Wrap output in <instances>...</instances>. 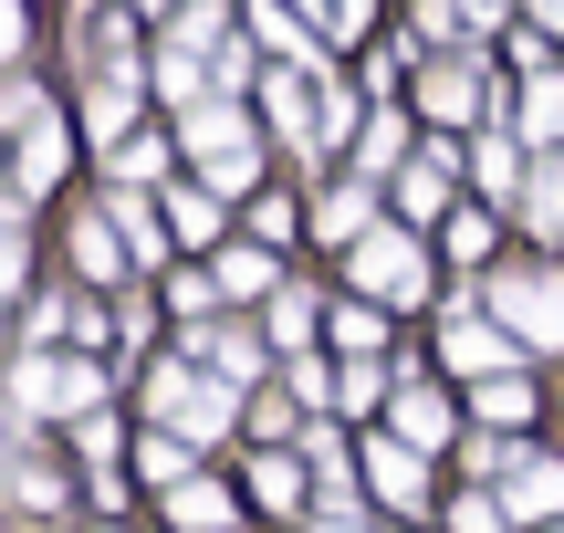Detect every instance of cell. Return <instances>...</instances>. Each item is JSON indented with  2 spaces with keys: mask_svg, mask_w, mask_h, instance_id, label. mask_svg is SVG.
I'll return each instance as SVG.
<instances>
[{
  "mask_svg": "<svg viewBox=\"0 0 564 533\" xmlns=\"http://www.w3.org/2000/svg\"><path fill=\"white\" fill-rule=\"evenodd\" d=\"M491 304H502V325L523 335V346H564V283L554 272H502Z\"/></svg>",
  "mask_w": 564,
  "mask_h": 533,
  "instance_id": "6da1fadb",
  "label": "cell"
},
{
  "mask_svg": "<svg viewBox=\"0 0 564 533\" xmlns=\"http://www.w3.org/2000/svg\"><path fill=\"white\" fill-rule=\"evenodd\" d=\"M95 398H105V377L84 367V356H21V409H32V418L42 409H74L84 418Z\"/></svg>",
  "mask_w": 564,
  "mask_h": 533,
  "instance_id": "7a4b0ae2",
  "label": "cell"
},
{
  "mask_svg": "<svg viewBox=\"0 0 564 533\" xmlns=\"http://www.w3.org/2000/svg\"><path fill=\"white\" fill-rule=\"evenodd\" d=\"M502 502H512V523H554L564 513V460H544V450L502 460Z\"/></svg>",
  "mask_w": 564,
  "mask_h": 533,
  "instance_id": "3957f363",
  "label": "cell"
},
{
  "mask_svg": "<svg viewBox=\"0 0 564 533\" xmlns=\"http://www.w3.org/2000/svg\"><path fill=\"white\" fill-rule=\"evenodd\" d=\"M356 283H366V293H419V241H408V230L356 241Z\"/></svg>",
  "mask_w": 564,
  "mask_h": 533,
  "instance_id": "277c9868",
  "label": "cell"
},
{
  "mask_svg": "<svg viewBox=\"0 0 564 533\" xmlns=\"http://www.w3.org/2000/svg\"><path fill=\"white\" fill-rule=\"evenodd\" d=\"M11 116H21V188H53L63 178V126L42 116V95H21Z\"/></svg>",
  "mask_w": 564,
  "mask_h": 533,
  "instance_id": "5b68a950",
  "label": "cell"
},
{
  "mask_svg": "<svg viewBox=\"0 0 564 533\" xmlns=\"http://www.w3.org/2000/svg\"><path fill=\"white\" fill-rule=\"evenodd\" d=\"M419 460H429L419 439H377V450H366V471H377L387 502H408V513H419Z\"/></svg>",
  "mask_w": 564,
  "mask_h": 533,
  "instance_id": "8992f818",
  "label": "cell"
},
{
  "mask_svg": "<svg viewBox=\"0 0 564 533\" xmlns=\"http://www.w3.org/2000/svg\"><path fill=\"white\" fill-rule=\"evenodd\" d=\"M440 199H449V157L429 146V157H419V167L398 178V209H408V220H440Z\"/></svg>",
  "mask_w": 564,
  "mask_h": 533,
  "instance_id": "52a82bcc",
  "label": "cell"
},
{
  "mask_svg": "<svg viewBox=\"0 0 564 533\" xmlns=\"http://www.w3.org/2000/svg\"><path fill=\"white\" fill-rule=\"evenodd\" d=\"M398 439H419V450H440V439H449V409L419 388V377H408V398H398Z\"/></svg>",
  "mask_w": 564,
  "mask_h": 533,
  "instance_id": "ba28073f",
  "label": "cell"
},
{
  "mask_svg": "<svg viewBox=\"0 0 564 533\" xmlns=\"http://www.w3.org/2000/svg\"><path fill=\"white\" fill-rule=\"evenodd\" d=\"M178 429H188V439H220V429H230V388L188 377V398H178Z\"/></svg>",
  "mask_w": 564,
  "mask_h": 533,
  "instance_id": "9c48e42d",
  "label": "cell"
},
{
  "mask_svg": "<svg viewBox=\"0 0 564 533\" xmlns=\"http://www.w3.org/2000/svg\"><path fill=\"white\" fill-rule=\"evenodd\" d=\"M251 32H262L272 53H293V63H314V42H303V21L282 11V0H251Z\"/></svg>",
  "mask_w": 564,
  "mask_h": 533,
  "instance_id": "30bf717a",
  "label": "cell"
},
{
  "mask_svg": "<svg viewBox=\"0 0 564 533\" xmlns=\"http://www.w3.org/2000/svg\"><path fill=\"white\" fill-rule=\"evenodd\" d=\"M523 137H554V146H564V84H554V74H533V95H523Z\"/></svg>",
  "mask_w": 564,
  "mask_h": 533,
  "instance_id": "8fae6325",
  "label": "cell"
},
{
  "mask_svg": "<svg viewBox=\"0 0 564 533\" xmlns=\"http://www.w3.org/2000/svg\"><path fill=\"white\" fill-rule=\"evenodd\" d=\"M116 220H126V251H137V262H158V251H167V230H158V209H147L137 188H126V199H116Z\"/></svg>",
  "mask_w": 564,
  "mask_h": 533,
  "instance_id": "7c38bea8",
  "label": "cell"
},
{
  "mask_svg": "<svg viewBox=\"0 0 564 533\" xmlns=\"http://www.w3.org/2000/svg\"><path fill=\"white\" fill-rule=\"evenodd\" d=\"M481 418H491V429H523V418H533V388H523V377H491V388H481Z\"/></svg>",
  "mask_w": 564,
  "mask_h": 533,
  "instance_id": "4fadbf2b",
  "label": "cell"
},
{
  "mask_svg": "<svg viewBox=\"0 0 564 533\" xmlns=\"http://www.w3.org/2000/svg\"><path fill=\"white\" fill-rule=\"evenodd\" d=\"M449 356H460V367H481V377H502V335H491V325H470V314L449 325Z\"/></svg>",
  "mask_w": 564,
  "mask_h": 533,
  "instance_id": "5bb4252c",
  "label": "cell"
},
{
  "mask_svg": "<svg viewBox=\"0 0 564 533\" xmlns=\"http://www.w3.org/2000/svg\"><path fill=\"white\" fill-rule=\"evenodd\" d=\"M74 262H84V272H116V262H126V230H105V220H74Z\"/></svg>",
  "mask_w": 564,
  "mask_h": 533,
  "instance_id": "9a60e30c",
  "label": "cell"
},
{
  "mask_svg": "<svg viewBox=\"0 0 564 533\" xmlns=\"http://www.w3.org/2000/svg\"><path fill=\"white\" fill-rule=\"evenodd\" d=\"M167 502H178V523H188V533H220V523H230V502L209 492V481H178Z\"/></svg>",
  "mask_w": 564,
  "mask_h": 533,
  "instance_id": "2e32d148",
  "label": "cell"
},
{
  "mask_svg": "<svg viewBox=\"0 0 564 533\" xmlns=\"http://www.w3.org/2000/svg\"><path fill=\"white\" fill-rule=\"evenodd\" d=\"M188 146H199V157H220V146H241V116H230V105H199V116H188Z\"/></svg>",
  "mask_w": 564,
  "mask_h": 533,
  "instance_id": "e0dca14e",
  "label": "cell"
},
{
  "mask_svg": "<svg viewBox=\"0 0 564 533\" xmlns=\"http://www.w3.org/2000/svg\"><path fill=\"white\" fill-rule=\"evenodd\" d=\"M314 230H324V241H356V230H366V188H335V199L314 209Z\"/></svg>",
  "mask_w": 564,
  "mask_h": 533,
  "instance_id": "ac0fdd59",
  "label": "cell"
},
{
  "mask_svg": "<svg viewBox=\"0 0 564 533\" xmlns=\"http://www.w3.org/2000/svg\"><path fill=\"white\" fill-rule=\"evenodd\" d=\"M126 105H137V84H126V63L95 84V137H126Z\"/></svg>",
  "mask_w": 564,
  "mask_h": 533,
  "instance_id": "d6986e66",
  "label": "cell"
},
{
  "mask_svg": "<svg viewBox=\"0 0 564 533\" xmlns=\"http://www.w3.org/2000/svg\"><path fill=\"white\" fill-rule=\"evenodd\" d=\"M419 95H429V116H470V74H460V63H440Z\"/></svg>",
  "mask_w": 564,
  "mask_h": 533,
  "instance_id": "ffe728a7",
  "label": "cell"
},
{
  "mask_svg": "<svg viewBox=\"0 0 564 533\" xmlns=\"http://www.w3.org/2000/svg\"><path fill=\"white\" fill-rule=\"evenodd\" d=\"M167 230H178V241H209V230H220V209H209L199 188H178V199H167Z\"/></svg>",
  "mask_w": 564,
  "mask_h": 533,
  "instance_id": "44dd1931",
  "label": "cell"
},
{
  "mask_svg": "<svg viewBox=\"0 0 564 533\" xmlns=\"http://www.w3.org/2000/svg\"><path fill=\"white\" fill-rule=\"evenodd\" d=\"M147 481H158V492H178V481H188V439H147Z\"/></svg>",
  "mask_w": 564,
  "mask_h": 533,
  "instance_id": "7402d4cb",
  "label": "cell"
},
{
  "mask_svg": "<svg viewBox=\"0 0 564 533\" xmlns=\"http://www.w3.org/2000/svg\"><path fill=\"white\" fill-rule=\"evenodd\" d=\"M158 95H167V105L199 95V63H188V42H178V53H158Z\"/></svg>",
  "mask_w": 564,
  "mask_h": 533,
  "instance_id": "603a6c76",
  "label": "cell"
},
{
  "mask_svg": "<svg viewBox=\"0 0 564 533\" xmlns=\"http://www.w3.org/2000/svg\"><path fill=\"white\" fill-rule=\"evenodd\" d=\"M158 157H167V137H116V178H158Z\"/></svg>",
  "mask_w": 564,
  "mask_h": 533,
  "instance_id": "cb8c5ba5",
  "label": "cell"
},
{
  "mask_svg": "<svg viewBox=\"0 0 564 533\" xmlns=\"http://www.w3.org/2000/svg\"><path fill=\"white\" fill-rule=\"evenodd\" d=\"M272 283V251H230L220 262V293H262Z\"/></svg>",
  "mask_w": 564,
  "mask_h": 533,
  "instance_id": "d4e9b609",
  "label": "cell"
},
{
  "mask_svg": "<svg viewBox=\"0 0 564 533\" xmlns=\"http://www.w3.org/2000/svg\"><path fill=\"white\" fill-rule=\"evenodd\" d=\"M272 335H282V346H303V335H314V304H303V293H272Z\"/></svg>",
  "mask_w": 564,
  "mask_h": 533,
  "instance_id": "484cf974",
  "label": "cell"
},
{
  "mask_svg": "<svg viewBox=\"0 0 564 533\" xmlns=\"http://www.w3.org/2000/svg\"><path fill=\"white\" fill-rule=\"evenodd\" d=\"M178 398H188V367H158V377H147V409H158V418H178Z\"/></svg>",
  "mask_w": 564,
  "mask_h": 533,
  "instance_id": "4316f807",
  "label": "cell"
},
{
  "mask_svg": "<svg viewBox=\"0 0 564 533\" xmlns=\"http://www.w3.org/2000/svg\"><path fill=\"white\" fill-rule=\"evenodd\" d=\"M481 178H491V188H512V178H523V157H512V126L481 146Z\"/></svg>",
  "mask_w": 564,
  "mask_h": 533,
  "instance_id": "83f0119b",
  "label": "cell"
},
{
  "mask_svg": "<svg viewBox=\"0 0 564 533\" xmlns=\"http://www.w3.org/2000/svg\"><path fill=\"white\" fill-rule=\"evenodd\" d=\"M533 230H564V157H554V178L533 188Z\"/></svg>",
  "mask_w": 564,
  "mask_h": 533,
  "instance_id": "f1b7e54d",
  "label": "cell"
},
{
  "mask_svg": "<svg viewBox=\"0 0 564 533\" xmlns=\"http://www.w3.org/2000/svg\"><path fill=\"white\" fill-rule=\"evenodd\" d=\"M251 492H262V502H293L303 481H293V460H262V471H251Z\"/></svg>",
  "mask_w": 564,
  "mask_h": 533,
  "instance_id": "f546056e",
  "label": "cell"
},
{
  "mask_svg": "<svg viewBox=\"0 0 564 533\" xmlns=\"http://www.w3.org/2000/svg\"><path fill=\"white\" fill-rule=\"evenodd\" d=\"M533 11H544V32H564V0H533Z\"/></svg>",
  "mask_w": 564,
  "mask_h": 533,
  "instance_id": "4dcf8cb0",
  "label": "cell"
},
{
  "mask_svg": "<svg viewBox=\"0 0 564 533\" xmlns=\"http://www.w3.org/2000/svg\"><path fill=\"white\" fill-rule=\"evenodd\" d=\"M324 533H356V523H324Z\"/></svg>",
  "mask_w": 564,
  "mask_h": 533,
  "instance_id": "1f68e13d",
  "label": "cell"
}]
</instances>
